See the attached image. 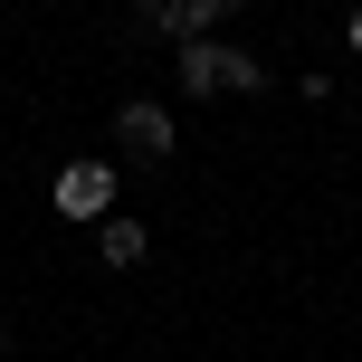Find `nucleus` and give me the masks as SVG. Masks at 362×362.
I'll list each match as a JSON object with an SVG mask.
<instances>
[{
  "label": "nucleus",
  "instance_id": "f257e3e1",
  "mask_svg": "<svg viewBox=\"0 0 362 362\" xmlns=\"http://www.w3.org/2000/svg\"><path fill=\"white\" fill-rule=\"evenodd\" d=\"M172 76H181V95H257L267 86V57L219 48V38H191V48L172 57Z\"/></svg>",
  "mask_w": 362,
  "mask_h": 362
},
{
  "label": "nucleus",
  "instance_id": "f03ea898",
  "mask_svg": "<svg viewBox=\"0 0 362 362\" xmlns=\"http://www.w3.org/2000/svg\"><path fill=\"white\" fill-rule=\"evenodd\" d=\"M115 210V172L105 163H67L57 172V219H105Z\"/></svg>",
  "mask_w": 362,
  "mask_h": 362
},
{
  "label": "nucleus",
  "instance_id": "7ed1b4c3",
  "mask_svg": "<svg viewBox=\"0 0 362 362\" xmlns=\"http://www.w3.org/2000/svg\"><path fill=\"white\" fill-rule=\"evenodd\" d=\"M219 10H229V0H144V29L172 38V48H191V38H210Z\"/></svg>",
  "mask_w": 362,
  "mask_h": 362
},
{
  "label": "nucleus",
  "instance_id": "20e7f679",
  "mask_svg": "<svg viewBox=\"0 0 362 362\" xmlns=\"http://www.w3.org/2000/svg\"><path fill=\"white\" fill-rule=\"evenodd\" d=\"M115 134H124L134 153H172V115H163V105H124V115H115Z\"/></svg>",
  "mask_w": 362,
  "mask_h": 362
},
{
  "label": "nucleus",
  "instance_id": "39448f33",
  "mask_svg": "<svg viewBox=\"0 0 362 362\" xmlns=\"http://www.w3.org/2000/svg\"><path fill=\"white\" fill-rule=\"evenodd\" d=\"M144 219H105V267H144Z\"/></svg>",
  "mask_w": 362,
  "mask_h": 362
},
{
  "label": "nucleus",
  "instance_id": "423d86ee",
  "mask_svg": "<svg viewBox=\"0 0 362 362\" xmlns=\"http://www.w3.org/2000/svg\"><path fill=\"white\" fill-rule=\"evenodd\" d=\"M344 38H353V57H362V10H353V19H344Z\"/></svg>",
  "mask_w": 362,
  "mask_h": 362
},
{
  "label": "nucleus",
  "instance_id": "0eeeda50",
  "mask_svg": "<svg viewBox=\"0 0 362 362\" xmlns=\"http://www.w3.org/2000/svg\"><path fill=\"white\" fill-rule=\"evenodd\" d=\"M0 362H10V344H0Z\"/></svg>",
  "mask_w": 362,
  "mask_h": 362
}]
</instances>
